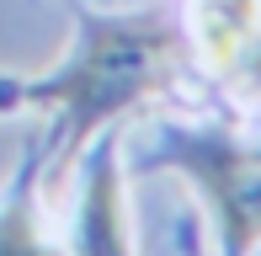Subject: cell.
Returning a JSON list of instances; mask_svg holds the SVG:
<instances>
[{
	"label": "cell",
	"mask_w": 261,
	"mask_h": 256,
	"mask_svg": "<svg viewBox=\"0 0 261 256\" xmlns=\"http://www.w3.org/2000/svg\"><path fill=\"white\" fill-rule=\"evenodd\" d=\"M176 64H181V32L165 21L155 16L91 21L80 54L32 91L43 107H54V123H59L54 160L69 166L107 118L149 101L176 75Z\"/></svg>",
	"instance_id": "6da1fadb"
},
{
	"label": "cell",
	"mask_w": 261,
	"mask_h": 256,
	"mask_svg": "<svg viewBox=\"0 0 261 256\" xmlns=\"http://www.w3.org/2000/svg\"><path fill=\"white\" fill-rule=\"evenodd\" d=\"M176 160L213 197L219 235L229 256H251L261 246V149H240L229 139H176Z\"/></svg>",
	"instance_id": "7a4b0ae2"
},
{
	"label": "cell",
	"mask_w": 261,
	"mask_h": 256,
	"mask_svg": "<svg viewBox=\"0 0 261 256\" xmlns=\"http://www.w3.org/2000/svg\"><path fill=\"white\" fill-rule=\"evenodd\" d=\"M261 0H192V27L213 69H229L256 43Z\"/></svg>",
	"instance_id": "3957f363"
},
{
	"label": "cell",
	"mask_w": 261,
	"mask_h": 256,
	"mask_svg": "<svg viewBox=\"0 0 261 256\" xmlns=\"http://www.w3.org/2000/svg\"><path fill=\"white\" fill-rule=\"evenodd\" d=\"M75 235H80V256H128L123 203H117V171H112V160H101V171L91 176Z\"/></svg>",
	"instance_id": "277c9868"
},
{
	"label": "cell",
	"mask_w": 261,
	"mask_h": 256,
	"mask_svg": "<svg viewBox=\"0 0 261 256\" xmlns=\"http://www.w3.org/2000/svg\"><path fill=\"white\" fill-rule=\"evenodd\" d=\"M0 256H59L48 240L38 235V224H32V208L21 203V197L0 208Z\"/></svg>",
	"instance_id": "5b68a950"
},
{
	"label": "cell",
	"mask_w": 261,
	"mask_h": 256,
	"mask_svg": "<svg viewBox=\"0 0 261 256\" xmlns=\"http://www.w3.org/2000/svg\"><path fill=\"white\" fill-rule=\"evenodd\" d=\"M245 86H251V96L261 101V43L245 54Z\"/></svg>",
	"instance_id": "8992f818"
}]
</instances>
